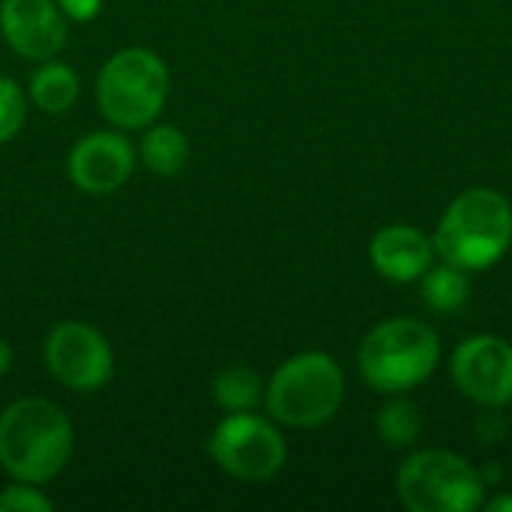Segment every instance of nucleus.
<instances>
[{
    "label": "nucleus",
    "mask_w": 512,
    "mask_h": 512,
    "mask_svg": "<svg viewBox=\"0 0 512 512\" xmlns=\"http://www.w3.org/2000/svg\"><path fill=\"white\" fill-rule=\"evenodd\" d=\"M72 450L75 426L57 402L24 396L0 411V471L9 480L45 486L63 474Z\"/></svg>",
    "instance_id": "1"
},
{
    "label": "nucleus",
    "mask_w": 512,
    "mask_h": 512,
    "mask_svg": "<svg viewBox=\"0 0 512 512\" xmlns=\"http://www.w3.org/2000/svg\"><path fill=\"white\" fill-rule=\"evenodd\" d=\"M435 255L441 261L477 273L498 264L512 246V207L495 189L462 192L435 228Z\"/></svg>",
    "instance_id": "2"
},
{
    "label": "nucleus",
    "mask_w": 512,
    "mask_h": 512,
    "mask_svg": "<svg viewBox=\"0 0 512 512\" xmlns=\"http://www.w3.org/2000/svg\"><path fill=\"white\" fill-rule=\"evenodd\" d=\"M171 93L168 63L144 45L114 51L96 78V105L102 117L123 132L147 129L159 120Z\"/></svg>",
    "instance_id": "3"
},
{
    "label": "nucleus",
    "mask_w": 512,
    "mask_h": 512,
    "mask_svg": "<svg viewBox=\"0 0 512 512\" xmlns=\"http://www.w3.org/2000/svg\"><path fill=\"white\" fill-rule=\"evenodd\" d=\"M345 402V375L324 351H306L285 360L264 390L267 417L288 429H318L330 423Z\"/></svg>",
    "instance_id": "4"
},
{
    "label": "nucleus",
    "mask_w": 512,
    "mask_h": 512,
    "mask_svg": "<svg viewBox=\"0 0 512 512\" xmlns=\"http://www.w3.org/2000/svg\"><path fill=\"white\" fill-rule=\"evenodd\" d=\"M357 360L372 390L399 396L432 378L441 360V342L438 333L417 318H390L363 339Z\"/></svg>",
    "instance_id": "5"
},
{
    "label": "nucleus",
    "mask_w": 512,
    "mask_h": 512,
    "mask_svg": "<svg viewBox=\"0 0 512 512\" xmlns=\"http://www.w3.org/2000/svg\"><path fill=\"white\" fill-rule=\"evenodd\" d=\"M396 489L411 512H474L486 498L480 471L450 450H420L405 459Z\"/></svg>",
    "instance_id": "6"
},
{
    "label": "nucleus",
    "mask_w": 512,
    "mask_h": 512,
    "mask_svg": "<svg viewBox=\"0 0 512 512\" xmlns=\"http://www.w3.org/2000/svg\"><path fill=\"white\" fill-rule=\"evenodd\" d=\"M207 453L219 471L240 483H270L288 459V444L273 417L258 411L225 414L207 438Z\"/></svg>",
    "instance_id": "7"
},
{
    "label": "nucleus",
    "mask_w": 512,
    "mask_h": 512,
    "mask_svg": "<svg viewBox=\"0 0 512 512\" xmlns=\"http://www.w3.org/2000/svg\"><path fill=\"white\" fill-rule=\"evenodd\" d=\"M45 372L72 393H96L114 378V348L87 321H60L42 339Z\"/></svg>",
    "instance_id": "8"
},
{
    "label": "nucleus",
    "mask_w": 512,
    "mask_h": 512,
    "mask_svg": "<svg viewBox=\"0 0 512 512\" xmlns=\"http://www.w3.org/2000/svg\"><path fill=\"white\" fill-rule=\"evenodd\" d=\"M138 165V150L123 129H96L78 138L66 156V177L87 195H111L129 183Z\"/></svg>",
    "instance_id": "9"
},
{
    "label": "nucleus",
    "mask_w": 512,
    "mask_h": 512,
    "mask_svg": "<svg viewBox=\"0 0 512 512\" xmlns=\"http://www.w3.org/2000/svg\"><path fill=\"white\" fill-rule=\"evenodd\" d=\"M453 381L477 405L512 402V345L501 336H471L453 354Z\"/></svg>",
    "instance_id": "10"
},
{
    "label": "nucleus",
    "mask_w": 512,
    "mask_h": 512,
    "mask_svg": "<svg viewBox=\"0 0 512 512\" xmlns=\"http://www.w3.org/2000/svg\"><path fill=\"white\" fill-rule=\"evenodd\" d=\"M0 33L18 57L42 63L66 48L69 18L57 0H0Z\"/></svg>",
    "instance_id": "11"
},
{
    "label": "nucleus",
    "mask_w": 512,
    "mask_h": 512,
    "mask_svg": "<svg viewBox=\"0 0 512 512\" xmlns=\"http://www.w3.org/2000/svg\"><path fill=\"white\" fill-rule=\"evenodd\" d=\"M369 258L390 282H420L435 261V243L414 225H387L372 237Z\"/></svg>",
    "instance_id": "12"
},
{
    "label": "nucleus",
    "mask_w": 512,
    "mask_h": 512,
    "mask_svg": "<svg viewBox=\"0 0 512 512\" xmlns=\"http://www.w3.org/2000/svg\"><path fill=\"white\" fill-rule=\"evenodd\" d=\"M135 150H138V162L153 177H165V180L183 174L192 159V144L186 132L174 123H159V120L141 129V141Z\"/></svg>",
    "instance_id": "13"
},
{
    "label": "nucleus",
    "mask_w": 512,
    "mask_h": 512,
    "mask_svg": "<svg viewBox=\"0 0 512 512\" xmlns=\"http://www.w3.org/2000/svg\"><path fill=\"white\" fill-rule=\"evenodd\" d=\"M78 96H81V75L69 63L57 57L36 63L27 81V99L33 108L45 114H66L78 102Z\"/></svg>",
    "instance_id": "14"
},
{
    "label": "nucleus",
    "mask_w": 512,
    "mask_h": 512,
    "mask_svg": "<svg viewBox=\"0 0 512 512\" xmlns=\"http://www.w3.org/2000/svg\"><path fill=\"white\" fill-rule=\"evenodd\" d=\"M264 390L267 384L249 366H228L213 378V402L225 414L258 411V405H264Z\"/></svg>",
    "instance_id": "15"
},
{
    "label": "nucleus",
    "mask_w": 512,
    "mask_h": 512,
    "mask_svg": "<svg viewBox=\"0 0 512 512\" xmlns=\"http://www.w3.org/2000/svg\"><path fill=\"white\" fill-rule=\"evenodd\" d=\"M420 291H423V300L432 312L438 315H450V312H459L465 303H468V294H471V285H468V276L465 270L441 261L438 267H429L423 276H420Z\"/></svg>",
    "instance_id": "16"
},
{
    "label": "nucleus",
    "mask_w": 512,
    "mask_h": 512,
    "mask_svg": "<svg viewBox=\"0 0 512 512\" xmlns=\"http://www.w3.org/2000/svg\"><path fill=\"white\" fill-rule=\"evenodd\" d=\"M420 432H423V414L411 399H402V393L393 396L378 411V435L384 438L387 447L405 450L420 438Z\"/></svg>",
    "instance_id": "17"
},
{
    "label": "nucleus",
    "mask_w": 512,
    "mask_h": 512,
    "mask_svg": "<svg viewBox=\"0 0 512 512\" xmlns=\"http://www.w3.org/2000/svg\"><path fill=\"white\" fill-rule=\"evenodd\" d=\"M27 111H30L27 90L15 78L0 75V144H9L24 129Z\"/></svg>",
    "instance_id": "18"
},
{
    "label": "nucleus",
    "mask_w": 512,
    "mask_h": 512,
    "mask_svg": "<svg viewBox=\"0 0 512 512\" xmlns=\"http://www.w3.org/2000/svg\"><path fill=\"white\" fill-rule=\"evenodd\" d=\"M54 501L42 492V486L36 483H21L12 480L3 492H0V512H51Z\"/></svg>",
    "instance_id": "19"
},
{
    "label": "nucleus",
    "mask_w": 512,
    "mask_h": 512,
    "mask_svg": "<svg viewBox=\"0 0 512 512\" xmlns=\"http://www.w3.org/2000/svg\"><path fill=\"white\" fill-rule=\"evenodd\" d=\"M57 6L72 24H87L102 12V0H57Z\"/></svg>",
    "instance_id": "20"
},
{
    "label": "nucleus",
    "mask_w": 512,
    "mask_h": 512,
    "mask_svg": "<svg viewBox=\"0 0 512 512\" xmlns=\"http://www.w3.org/2000/svg\"><path fill=\"white\" fill-rule=\"evenodd\" d=\"M12 363H15V354H12V345L0 336V378H6L9 375V369H12Z\"/></svg>",
    "instance_id": "21"
},
{
    "label": "nucleus",
    "mask_w": 512,
    "mask_h": 512,
    "mask_svg": "<svg viewBox=\"0 0 512 512\" xmlns=\"http://www.w3.org/2000/svg\"><path fill=\"white\" fill-rule=\"evenodd\" d=\"M486 510H492V512L512 510V495H501V498H492V501L486 504Z\"/></svg>",
    "instance_id": "22"
}]
</instances>
